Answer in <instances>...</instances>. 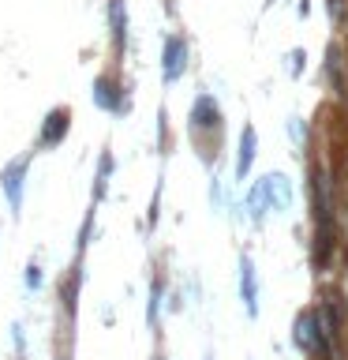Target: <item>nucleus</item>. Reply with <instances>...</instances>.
<instances>
[{"instance_id": "f257e3e1", "label": "nucleus", "mask_w": 348, "mask_h": 360, "mask_svg": "<svg viewBox=\"0 0 348 360\" xmlns=\"http://www.w3.org/2000/svg\"><path fill=\"white\" fill-rule=\"evenodd\" d=\"M184 64H187V45L180 34H173V38H165V64H161V75L173 83V79L184 75Z\"/></svg>"}, {"instance_id": "f03ea898", "label": "nucleus", "mask_w": 348, "mask_h": 360, "mask_svg": "<svg viewBox=\"0 0 348 360\" xmlns=\"http://www.w3.org/2000/svg\"><path fill=\"white\" fill-rule=\"evenodd\" d=\"M64 131H67V109H56L53 117L45 120V128H41V139H45V143H56Z\"/></svg>"}, {"instance_id": "7ed1b4c3", "label": "nucleus", "mask_w": 348, "mask_h": 360, "mask_svg": "<svg viewBox=\"0 0 348 360\" xmlns=\"http://www.w3.org/2000/svg\"><path fill=\"white\" fill-rule=\"evenodd\" d=\"M243 154H240V176H247V169H251V154H255V128H243Z\"/></svg>"}, {"instance_id": "20e7f679", "label": "nucleus", "mask_w": 348, "mask_h": 360, "mask_svg": "<svg viewBox=\"0 0 348 360\" xmlns=\"http://www.w3.org/2000/svg\"><path fill=\"white\" fill-rule=\"evenodd\" d=\"M243 300H247V311H258V304H255V274H251V263L243 259Z\"/></svg>"}, {"instance_id": "39448f33", "label": "nucleus", "mask_w": 348, "mask_h": 360, "mask_svg": "<svg viewBox=\"0 0 348 360\" xmlns=\"http://www.w3.org/2000/svg\"><path fill=\"white\" fill-rule=\"evenodd\" d=\"M109 15H112V38H116V45H123V4L120 0H109Z\"/></svg>"}]
</instances>
